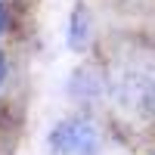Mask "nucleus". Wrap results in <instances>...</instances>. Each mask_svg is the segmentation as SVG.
Returning <instances> with one entry per match:
<instances>
[{
	"mask_svg": "<svg viewBox=\"0 0 155 155\" xmlns=\"http://www.w3.org/2000/svg\"><path fill=\"white\" fill-rule=\"evenodd\" d=\"M50 149L56 155H96L102 149V134L90 118L74 115V118H65L53 127Z\"/></svg>",
	"mask_w": 155,
	"mask_h": 155,
	"instance_id": "nucleus-1",
	"label": "nucleus"
},
{
	"mask_svg": "<svg viewBox=\"0 0 155 155\" xmlns=\"http://www.w3.org/2000/svg\"><path fill=\"white\" fill-rule=\"evenodd\" d=\"M90 41V25H87V9L84 6H78L71 12V37H68V44L71 50H84Z\"/></svg>",
	"mask_w": 155,
	"mask_h": 155,
	"instance_id": "nucleus-2",
	"label": "nucleus"
},
{
	"mask_svg": "<svg viewBox=\"0 0 155 155\" xmlns=\"http://www.w3.org/2000/svg\"><path fill=\"white\" fill-rule=\"evenodd\" d=\"M3 31H6V9L0 6V34H3Z\"/></svg>",
	"mask_w": 155,
	"mask_h": 155,
	"instance_id": "nucleus-3",
	"label": "nucleus"
},
{
	"mask_svg": "<svg viewBox=\"0 0 155 155\" xmlns=\"http://www.w3.org/2000/svg\"><path fill=\"white\" fill-rule=\"evenodd\" d=\"M3 78H6V59H3V53H0V84H3Z\"/></svg>",
	"mask_w": 155,
	"mask_h": 155,
	"instance_id": "nucleus-4",
	"label": "nucleus"
}]
</instances>
